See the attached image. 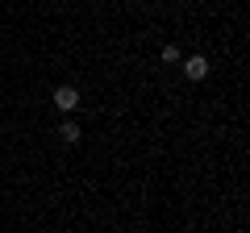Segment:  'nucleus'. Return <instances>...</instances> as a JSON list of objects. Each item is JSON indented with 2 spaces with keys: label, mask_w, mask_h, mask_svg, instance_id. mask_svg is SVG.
I'll list each match as a JSON object with an SVG mask.
<instances>
[{
  "label": "nucleus",
  "mask_w": 250,
  "mask_h": 233,
  "mask_svg": "<svg viewBox=\"0 0 250 233\" xmlns=\"http://www.w3.org/2000/svg\"><path fill=\"white\" fill-rule=\"evenodd\" d=\"M59 137H62L67 146H75L83 134H80V125H75V121H62V125H59Z\"/></svg>",
  "instance_id": "obj_3"
},
{
  "label": "nucleus",
  "mask_w": 250,
  "mask_h": 233,
  "mask_svg": "<svg viewBox=\"0 0 250 233\" xmlns=\"http://www.w3.org/2000/svg\"><path fill=\"white\" fill-rule=\"evenodd\" d=\"M163 63H179V50H175V46H163Z\"/></svg>",
  "instance_id": "obj_4"
},
{
  "label": "nucleus",
  "mask_w": 250,
  "mask_h": 233,
  "mask_svg": "<svg viewBox=\"0 0 250 233\" xmlns=\"http://www.w3.org/2000/svg\"><path fill=\"white\" fill-rule=\"evenodd\" d=\"M184 75H188V79H205V75H208V58H205V54L184 58Z\"/></svg>",
  "instance_id": "obj_2"
},
{
  "label": "nucleus",
  "mask_w": 250,
  "mask_h": 233,
  "mask_svg": "<svg viewBox=\"0 0 250 233\" xmlns=\"http://www.w3.org/2000/svg\"><path fill=\"white\" fill-rule=\"evenodd\" d=\"M75 104H80V92H75L71 83H62V88H54V108H59V113H71Z\"/></svg>",
  "instance_id": "obj_1"
}]
</instances>
